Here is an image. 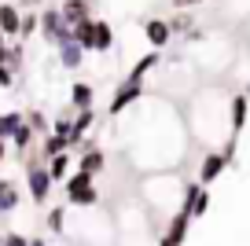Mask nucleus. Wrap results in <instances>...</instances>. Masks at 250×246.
<instances>
[{"label":"nucleus","instance_id":"nucleus-1","mask_svg":"<svg viewBox=\"0 0 250 246\" xmlns=\"http://www.w3.org/2000/svg\"><path fill=\"white\" fill-rule=\"evenodd\" d=\"M228 103H232V96H225L221 88L210 85V88H199L191 96V103H188V110H184V125L191 132V140L203 144L206 151H221L225 140L232 136Z\"/></svg>","mask_w":250,"mask_h":246},{"label":"nucleus","instance_id":"nucleus-2","mask_svg":"<svg viewBox=\"0 0 250 246\" xmlns=\"http://www.w3.org/2000/svg\"><path fill=\"white\" fill-rule=\"evenodd\" d=\"M140 202H144V209L151 213L155 224L169 221V217L180 213V206H184V184H180L169 169L166 173H147L144 184H140Z\"/></svg>","mask_w":250,"mask_h":246},{"label":"nucleus","instance_id":"nucleus-3","mask_svg":"<svg viewBox=\"0 0 250 246\" xmlns=\"http://www.w3.org/2000/svg\"><path fill=\"white\" fill-rule=\"evenodd\" d=\"M96 209V206H92ZM92 209H88V213H81L78 221L70 224V228H66V239H70V243H78V246H110L114 243V221H110L107 213H92Z\"/></svg>","mask_w":250,"mask_h":246},{"label":"nucleus","instance_id":"nucleus-4","mask_svg":"<svg viewBox=\"0 0 250 246\" xmlns=\"http://www.w3.org/2000/svg\"><path fill=\"white\" fill-rule=\"evenodd\" d=\"M26 187H30V199L37 202V206H44L48 199H52V173H48V162L44 154H30L26 151Z\"/></svg>","mask_w":250,"mask_h":246},{"label":"nucleus","instance_id":"nucleus-5","mask_svg":"<svg viewBox=\"0 0 250 246\" xmlns=\"http://www.w3.org/2000/svg\"><path fill=\"white\" fill-rule=\"evenodd\" d=\"M62 191H66V202L78 206V209L100 206V187H96V177H88V173H70L66 184H62Z\"/></svg>","mask_w":250,"mask_h":246},{"label":"nucleus","instance_id":"nucleus-6","mask_svg":"<svg viewBox=\"0 0 250 246\" xmlns=\"http://www.w3.org/2000/svg\"><path fill=\"white\" fill-rule=\"evenodd\" d=\"M41 37H44L52 48H59L62 41L74 37V30L66 26V19H62L59 8H44V11H41Z\"/></svg>","mask_w":250,"mask_h":246},{"label":"nucleus","instance_id":"nucleus-7","mask_svg":"<svg viewBox=\"0 0 250 246\" xmlns=\"http://www.w3.org/2000/svg\"><path fill=\"white\" fill-rule=\"evenodd\" d=\"M140 100H147L144 85H136V81H122V85L114 88V96H110L107 114H110V118H118V114H125V110L133 107V103H140Z\"/></svg>","mask_w":250,"mask_h":246},{"label":"nucleus","instance_id":"nucleus-8","mask_svg":"<svg viewBox=\"0 0 250 246\" xmlns=\"http://www.w3.org/2000/svg\"><path fill=\"white\" fill-rule=\"evenodd\" d=\"M188 228H191V213H188V209L173 213L169 221L162 224V239H158V246H184V239H188Z\"/></svg>","mask_w":250,"mask_h":246},{"label":"nucleus","instance_id":"nucleus-9","mask_svg":"<svg viewBox=\"0 0 250 246\" xmlns=\"http://www.w3.org/2000/svg\"><path fill=\"white\" fill-rule=\"evenodd\" d=\"M228 165H232V162L225 158V151H206L203 162H199V169H195V180L206 187V184H213V180H217L221 173L228 169Z\"/></svg>","mask_w":250,"mask_h":246},{"label":"nucleus","instance_id":"nucleus-10","mask_svg":"<svg viewBox=\"0 0 250 246\" xmlns=\"http://www.w3.org/2000/svg\"><path fill=\"white\" fill-rule=\"evenodd\" d=\"M144 37H147V44L155 48V52H162V48H169V41H173L169 19H147V22H144Z\"/></svg>","mask_w":250,"mask_h":246},{"label":"nucleus","instance_id":"nucleus-11","mask_svg":"<svg viewBox=\"0 0 250 246\" xmlns=\"http://www.w3.org/2000/svg\"><path fill=\"white\" fill-rule=\"evenodd\" d=\"M103 169H107V154H103V151H96L92 144H85V147H81V154H78V173L100 177Z\"/></svg>","mask_w":250,"mask_h":246},{"label":"nucleus","instance_id":"nucleus-12","mask_svg":"<svg viewBox=\"0 0 250 246\" xmlns=\"http://www.w3.org/2000/svg\"><path fill=\"white\" fill-rule=\"evenodd\" d=\"M55 55H59V66H62V70H81V66H85V55H88V52L70 37V41H62V44L55 48Z\"/></svg>","mask_w":250,"mask_h":246},{"label":"nucleus","instance_id":"nucleus-13","mask_svg":"<svg viewBox=\"0 0 250 246\" xmlns=\"http://www.w3.org/2000/svg\"><path fill=\"white\" fill-rule=\"evenodd\" d=\"M59 11H62V19H66V26L74 30V26H81V22L92 19V0H62Z\"/></svg>","mask_w":250,"mask_h":246},{"label":"nucleus","instance_id":"nucleus-14","mask_svg":"<svg viewBox=\"0 0 250 246\" xmlns=\"http://www.w3.org/2000/svg\"><path fill=\"white\" fill-rule=\"evenodd\" d=\"M247 114H250V96L247 92H235L232 103H228V122H232V136H239L247 129Z\"/></svg>","mask_w":250,"mask_h":246},{"label":"nucleus","instance_id":"nucleus-15","mask_svg":"<svg viewBox=\"0 0 250 246\" xmlns=\"http://www.w3.org/2000/svg\"><path fill=\"white\" fill-rule=\"evenodd\" d=\"M92 125H96V110L92 107L78 110L74 114V129H70V147H85V136L92 132Z\"/></svg>","mask_w":250,"mask_h":246},{"label":"nucleus","instance_id":"nucleus-16","mask_svg":"<svg viewBox=\"0 0 250 246\" xmlns=\"http://www.w3.org/2000/svg\"><path fill=\"white\" fill-rule=\"evenodd\" d=\"M155 66H162V52H155V48H151L147 55H140V59L133 62V70L125 74V81H136V85H144V77H147Z\"/></svg>","mask_w":250,"mask_h":246},{"label":"nucleus","instance_id":"nucleus-17","mask_svg":"<svg viewBox=\"0 0 250 246\" xmlns=\"http://www.w3.org/2000/svg\"><path fill=\"white\" fill-rule=\"evenodd\" d=\"M0 33L4 37H19L22 33V11L15 4H0Z\"/></svg>","mask_w":250,"mask_h":246},{"label":"nucleus","instance_id":"nucleus-18","mask_svg":"<svg viewBox=\"0 0 250 246\" xmlns=\"http://www.w3.org/2000/svg\"><path fill=\"white\" fill-rule=\"evenodd\" d=\"M19 202H22V195H19L15 180H4V177H0V213H15Z\"/></svg>","mask_w":250,"mask_h":246},{"label":"nucleus","instance_id":"nucleus-19","mask_svg":"<svg viewBox=\"0 0 250 246\" xmlns=\"http://www.w3.org/2000/svg\"><path fill=\"white\" fill-rule=\"evenodd\" d=\"M92 100H96V88L88 85V81H78V85L70 88V107L74 110H88V107H92Z\"/></svg>","mask_w":250,"mask_h":246},{"label":"nucleus","instance_id":"nucleus-20","mask_svg":"<svg viewBox=\"0 0 250 246\" xmlns=\"http://www.w3.org/2000/svg\"><path fill=\"white\" fill-rule=\"evenodd\" d=\"M70 151H62V154H55V158H48V173H52V180L55 184H66V177H70Z\"/></svg>","mask_w":250,"mask_h":246},{"label":"nucleus","instance_id":"nucleus-21","mask_svg":"<svg viewBox=\"0 0 250 246\" xmlns=\"http://www.w3.org/2000/svg\"><path fill=\"white\" fill-rule=\"evenodd\" d=\"M62 151H70V140L59 136V132H48V136L41 140V154H44V162L55 158V154H62Z\"/></svg>","mask_w":250,"mask_h":246},{"label":"nucleus","instance_id":"nucleus-22","mask_svg":"<svg viewBox=\"0 0 250 246\" xmlns=\"http://www.w3.org/2000/svg\"><path fill=\"white\" fill-rule=\"evenodd\" d=\"M74 41H78L85 52H96V19H88V22L74 26Z\"/></svg>","mask_w":250,"mask_h":246},{"label":"nucleus","instance_id":"nucleus-23","mask_svg":"<svg viewBox=\"0 0 250 246\" xmlns=\"http://www.w3.org/2000/svg\"><path fill=\"white\" fill-rule=\"evenodd\" d=\"M33 140H37V132L30 129V122H22V125L15 129V136H11V147H15L19 154H26V151L33 147Z\"/></svg>","mask_w":250,"mask_h":246},{"label":"nucleus","instance_id":"nucleus-24","mask_svg":"<svg viewBox=\"0 0 250 246\" xmlns=\"http://www.w3.org/2000/svg\"><path fill=\"white\" fill-rule=\"evenodd\" d=\"M169 30H173V37H184L188 30H195V11H177L169 19Z\"/></svg>","mask_w":250,"mask_h":246},{"label":"nucleus","instance_id":"nucleus-25","mask_svg":"<svg viewBox=\"0 0 250 246\" xmlns=\"http://www.w3.org/2000/svg\"><path fill=\"white\" fill-rule=\"evenodd\" d=\"M26 122V114H19V110H11V114H0V140H8L11 144V136H15V129Z\"/></svg>","mask_w":250,"mask_h":246},{"label":"nucleus","instance_id":"nucleus-26","mask_svg":"<svg viewBox=\"0 0 250 246\" xmlns=\"http://www.w3.org/2000/svg\"><path fill=\"white\" fill-rule=\"evenodd\" d=\"M110 48H114V30H110V22L96 19V52H110Z\"/></svg>","mask_w":250,"mask_h":246},{"label":"nucleus","instance_id":"nucleus-27","mask_svg":"<svg viewBox=\"0 0 250 246\" xmlns=\"http://www.w3.org/2000/svg\"><path fill=\"white\" fill-rule=\"evenodd\" d=\"M44 224H48V231H52V235H66V209H62V206L48 209Z\"/></svg>","mask_w":250,"mask_h":246},{"label":"nucleus","instance_id":"nucleus-28","mask_svg":"<svg viewBox=\"0 0 250 246\" xmlns=\"http://www.w3.org/2000/svg\"><path fill=\"white\" fill-rule=\"evenodd\" d=\"M26 122H30V129H33V132H37V136H41V140H44V136H48V132H52V122H48V118H44V114H41V110H30V114H26Z\"/></svg>","mask_w":250,"mask_h":246},{"label":"nucleus","instance_id":"nucleus-29","mask_svg":"<svg viewBox=\"0 0 250 246\" xmlns=\"http://www.w3.org/2000/svg\"><path fill=\"white\" fill-rule=\"evenodd\" d=\"M206 209H210V187H203V191L195 195V202H191V221H195V217H206Z\"/></svg>","mask_w":250,"mask_h":246},{"label":"nucleus","instance_id":"nucleus-30","mask_svg":"<svg viewBox=\"0 0 250 246\" xmlns=\"http://www.w3.org/2000/svg\"><path fill=\"white\" fill-rule=\"evenodd\" d=\"M37 30H41V11H26L22 15V33H19V37H33Z\"/></svg>","mask_w":250,"mask_h":246},{"label":"nucleus","instance_id":"nucleus-31","mask_svg":"<svg viewBox=\"0 0 250 246\" xmlns=\"http://www.w3.org/2000/svg\"><path fill=\"white\" fill-rule=\"evenodd\" d=\"M11 85H15V70L8 62H0V88H11Z\"/></svg>","mask_w":250,"mask_h":246},{"label":"nucleus","instance_id":"nucleus-32","mask_svg":"<svg viewBox=\"0 0 250 246\" xmlns=\"http://www.w3.org/2000/svg\"><path fill=\"white\" fill-rule=\"evenodd\" d=\"M8 66H11V70L22 66V44H11V52H8Z\"/></svg>","mask_w":250,"mask_h":246},{"label":"nucleus","instance_id":"nucleus-33","mask_svg":"<svg viewBox=\"0 0 250 246\" xmlns=\"http://www.w3.org/2000/svg\"><path fill=\"white\" fill-rule=\"evenodd\" d=\"M4 246H30V239H26L22 231H8V235H4Z\"/></svg>","mask_w":250,"mask_h":246},{"label":"nucleus","instance_id":"nucleus-34","mask_svg":"<svg viewBox=\"0 0 250 246\" xmlns=\"http://www.w3.org/2000/svg\"><path fill=\"white\" fill-rule=\"evenodd\" d=\"M199 4H206V0H173V8L188 11V8H199Z\"/></svg>","mask_w":250,"mask_h":246},{"label":"nucleus","instance_id":"nucleus-35","mask_svg":"<svg viewBox=\"0 0 250 246\" xmlns=\"http://www.w3.org/2000/svg\"><path fill=\"white\" fill-rule=\"evenodd\" d=\"M19 4H22V8H41L44 0H19Z\"/></svg>","mask_w":250,"mask_h":246},{"label":"nucleus","instance_id":"nucleus-36","mask_svg":"<svg viewBox=\"0 0 250 246\" xmlns=\"http://www.w3.org/2000/svg\"><path fill=\"white\" fill-rule=\"evenodd\" d=\"M8 158V140H0V162Z\"/></svg>","mask_w":250,"mask_h":246},{"label":"nucleus","instance_id":"nucleus-37","mask_svg":"<svg viewBox=\"0 0 250 246\" xmlns=\"http://www.w3.org/2000/svg\"><path fill=\"white\" fill-rule=\"evenodd\" d=\"M30 246H52L48 239H30Z\"/></svg>","mask_w":250,"mask_h":246},{"label":"nucleus","instance_id":"nucleus-38","mask_svg":"<svg viewBox=\"0 0 250 246\" xmlns=\"http://www.w3.org/2000/svg\"><path fill=\"white\" fill-rule=\"evenodd\" d=\"M0 246H4V235H0Z\"/></svg>","mask_w":250,"mask_h":246},{"label":"nucleus","instance_id":"nucleus-39","mask_svg":"<svg viewBox=\"0 0 250 246\" xmlns=\"http://www.w3.org/2000/svg\"><path fill=\"white\" fill-rule=\"evenodd\" d=\"M247 96H250V85H247Z\"/></svg>","mask_w":250,"mask_h":246}]
</instances>
